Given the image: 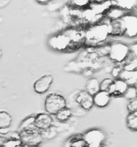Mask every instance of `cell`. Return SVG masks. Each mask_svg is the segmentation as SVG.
I'll return each instance as SVG.
<instances>
[{"label": "cell", "instance_id": "cell-1", "mask_svg": "<svg viewBox=\"0 0 137 147\" xmlns=\"http://www.w3.org/2000/svg\"><path fill=\"white\" fill-rule=\"evenodd\" d=\"M44 106L46 111L48 113L55 115L59 110L66 107V100L60 94L50 93L46 96Z\"/></svg>", "mask_w": 137, "mask_h": 147}, {"label": "cell", "instance_id": "cell-2", "mask_svg": "<svg viewBox=\"0 0 137 147\" xmlns=\"http://www.w3.org/2000/svg\"><path fill=\"white\" fill-rule=\"evenodd\" d=\"M22 144L24 146H39L43 140L40 131L36 129L19 132Z\"/></svg>", "mask_w": 137, "mask_h": 147}, {"label": "cell", "instance_id": "cell-3", "mask_svg": "<svg viewBox=\"0 0 137 147\" xmlns=\"http://www.w3.org/2000/svg\"><path fill=\"white\" fill-rule=\"evenodd\" d=\"M82 138L89 147H100L106 140L105 133L98 129H93L82 135Z\"/></svg>", "mask_w": 137, "mask_h": 147}, {"label": "cell", "instance_id": "cell-4", "mask_svg": "<svg viewBox=\"0 0 137 147\" xmlns=\"http://www.w3.org/2000/svg\"><path fill=\"white\" fill-rule=\"evenodd\" d=\"M108 33V26L98 25L90 29L87 33L86 37L91 42L99 43L105 40Z\"/></svg>", "mask_w": 137, "mask_h": 147}, {"label": "cell", "instance_id": "cell-5", "mask_svg": "<svg viewBox=\"0 0 137 147\" xmlns=\"http://www.w3.org/2000/svg\"><path fill=\"white\" fill-rule=\"evenodd\" d=\"M129 52V47L127 45L122 43H115L111 46L110 57L115 61L121 62L127 57Z\"/></svg>", "mask_w": 137, "mask_h": 147}, {"label": "cell", "instance_id": "cell-6", "mask_svg": "<svg viewBox=\"0 0 137 147\" xmlns=\"http://www.w3.org/2000/svg\"><path fill=\"white\" fill-rule=\"evenodd\" d=\"M53 119L50 115L46 113H40L35 116L34 126L40 131L48 130L53 126Z\"/></svg>", "mask_w": 137, "mask_h": 147}, {"label": "cell", "instance_id": "cell-7", "mask_svg": "<svg viewBox=\"0 0 137 147\" xmlns=\"http://www.w3.org/2000/svg\"><path fill=\"white\" fill-rule=\"evenodd\" d=\"M53 81V77L50 75L42 76L34 82L33 89L36 93L42 94L48 92Z\"/></svg>", "mask_w": 137, "mask_h": 147}, {"label": "cell", "instance_id": "cell-8", "mask_svg": "<svg viewBox=\"0 0 137 147\" xmlns=\"http://www.w3.org/2000/svg\"><path fill=\"white\" fill-rule=\"evenodd\" d=\"M75 100L85 110L91 109L94 105L93 96L86 91H81L77 94Z\"/></svg>", "mask_w": 137, "mask_h": 147}, {"label": "cell", "instance_id": "cell-9", "mask_svg": "<svg viewBox=\"0 0 137 147\" xmlns=\"http://www.w3.org/2000/svg\"><path fill=\"white\" fill-rule=\"evenodd\" d=\"M129 85L124 80L119 79L114 80L108 92L111 96L115 97L123 96Z\"/></svg>", "mask_w": 137, "mask_h": 147}, {"label": "cell", "instance_id": "cell-10", "mask_svg": "<svg viewBox=\"0 0 137 147\" xmlns=\"http://www.w3.org/2000/svg\"><path fill=\"white\" fill-rule=\"evenodd\" d=\"M108 28L109 33L115 35H121L126 31L125 23L121 18L111 20V24Z\"/></svg>", "mask_w": 137, "mask_h": 147}, {"label": "cell", "instance_id": "cell-11", "mask_svg": "<svg viewBox=\"0 0 137 147\" xmlns=\"http://www.w3.org/2000/svg\"><path fill=\"white\" fill-rule=\"evenodd\" d=\"M111 97L108 92L100 91L93 96L94 105L98 107H105L109 104Z\"/></svg>", "mask_w": 137, "mask_h": 147}, {"label": "cell", "instance_id": "cell-12", "mask_svg": "<svg viewBox=\"0 0 137 147\" xmlns=\"http://www.w3.org/2000/svg\"><path fill=\"white\" fill-rule=\"evenodd\" d=\"M65 147H89L82 138V135H74L69 138Z\"/></svg>", "mask_w": 137, "mask_h": 147}, {"label": "cell", "instance_id": "cell-13", "mask_svg": "<svg viewBox=\"0 0 137 147\" xmlns=\"http://www.w3.org/2000/svg\"><path fill=\"white\" fill-rule=\"evenodd\" d=\"M137 71H125L121 72L119 79L124 80L129 86H135L137 83Z\"/></svg>", "mask_w": 137, "mask_h": 147}, {"label": "cell", "instance_id": "cell-14", "mask_svg": "<svg viewBox=\"0 0 137 147\" xmlns=\"http://www.w3.org/2000/svg\"><path fill=\"white\" fill-rule=\"evenodd\" d=\"M100 91V83L97 79L91 78L87 81L86 84V91L89 94L93 96Z\"/></svg>", "mask_w": 137, "mask_h": 147}, {"label": "cell", "instance_id": "cell-15", "mask_svg": "<svg viewBox=\"0 0 137 147\" xmlns=\"http://www.w3.org/2000/svg\"><path fill=\"white\" fill-rule=\"evenodd\" d=\"M34 118L35 116H30L24 119L20 123L17 131L36 129L34 126Z\"/></svg>", "mask_w": 137, "mask_h": 147}, {"label": "cell", "instance_id": "cell-16", "mask_svg": "<svg viewBox=\"0 0 137 147\" xmlns=\"http://www.w3.org/2000/svg\"><path fill=\"white\" fill-rule=\"evenodd\" d=\"M12 122V117L5 111H0V129L10 128Z\"/></svg>", "mask_w": 137, "mask_h": 147}, {"label": "cell", "instance_id": "cell-17", "mask_svg": "<svg viewBox=\"0 0 137 147\" xmlns=\"http://www.w3.org/2000/svg\"><path fill=\"white\" fill-rule=\"evenodd\" d=\"M73 113L72 110L69 108L65 107L58 112L56 116V119L61 122H65L72 117Z\"/></svg>", "mask_w": 137, "mask_h": 147}, {"label": "cell", "instance_id": "cell-18", "mask_svg": "<svg viewBox=\"0 0 137 147\" xmlns=\"http://www.w3.org/2000/svg\"><path fill=\"white\" fill-rule=\"evenodd\" d=\"M127 127L133 131L137 130V111L129 113L126 119Z\"/></svg>", "mask_w": 137, "mask_h": 147}, {"label": "cell", "instance_id": "cell-19", "mask_svg": "<svg viewBox=\"0 0 137 147\" xmlns=\"http://www.w3.org/2000/svg\"><path fill=\"white\" fill-rule=\"evenodd\" d=\"M109 11V17L111 18L112 20L121 18L124 14V10L119 7L112 9Z\"/></svg>", "mask_w": 137, "mask_h": 147}, {"label": "cell", "instance_id": "cell-20", "mask_svg": "<svg viewBox=\"0 0 137 147\" xmlns=\"http://www.w3.org/2000/svg\"><path fill=\"white\" fill-rule=\"evenodd\" d=\"M123 96L130 100L137 98V88L136 86H128Z\"/></svg>", "mask_w": 137, "mask_h": 147}, {"label": "cell", "instance_id": "cell-21", "mask_svg": "<svg viewBox=\"0 0 137 147\" xmlns=\"http://www.w3.org/2000/svg\"><path fill=\"white\" fill-rule=\"evenodd\" d=\"M129 19L127 20H125V23L126 27V32H128V33L130 35V33H133L134 35V32L135 31L136 32V26H137V21L135 18V20L133 18H128Z\"/></svg>", "mask_w": 137, "mask_h": 147}, {"label": "cell", "instance_id": "cell-22", "mask_svg": "<svg viewBox=\"0 0 137 147\" xmlns=\"http://www.w3.org/2000/svg\"><path fill=\"white\" fill-rule=\"evenodd\" d=\"M114 80L109 78L104 79L100 83V91L108 92L111 84L113 83Z\"/></svg>", "mask_w": 137, "mask_h": 147}, {"label": "cell", "instance_id": "cell-23", "mask_svg": "<svg viewBox=\"0 0 137 147\" xmlns=\"http://www.w3.org/2000/svg\"><path fill=\"white\" fill-rule=\"evenodd\" d=\"M127 109L129 113H134L137 111V99H133L130 100L127 105Z\"/></svg>", "mask_w": 137, "mask_h": 147}, {"label": "cell", "instance_id": "cell-24", "mask_svg": "<svg viewBox=\"0 0 137 147\" xmlns=\"http://www.w3.org/2000/svg\"><path fill=\"white\" fill-rule=\"evenodd\" d=\"M8 140V137L5 136H0V147H4L6 141Z\"/></svg>", "mask_w": 137, "mask_h": 147}, {"label": "cell", "instance_id": "cell-25", "mask_svg": "<svg viewBox=\"0 0 137 147\" xmlns=\"http://www.w3.org/2000/svg\"><path fill=\"white\" fill-rule=\"evenodd\" d=\"M121 73V69L118 67H115L112 71V75L114 77H117L119 76Z\"/></svg>", "mask_w": 137, "mask_h": 147}, {"label": "cell", "instance_id": "cell-26", "mask_svg": "<svg viewBox=\"0 0 137 147\" xmlns=\"http://www.w3.org/2000/svg\"><path fill=\"white\" fill-rule=\"evenodd\" d=\"M10 132V128H4L0 129V134L2 136H5Z\"/></svg>", "mask_w": 137, "mask_h": 147}, {"label": "cell", "instance_id": "cell-27", "mask_svg": "<svg viewBox=\"0 0 137 147\" xmlns=\"http://www.w3.org/2000/svg\"><path fill=\"white\" fill-rule=\"evenodd\" d=\"M24 147H39V146H24Z\"/></svg>", "mask_w": 137, "mask_h": 147}, {"label": "cell", "instance_id": "cell-28", "mask_svg": "<svg viewBox=\"0 0 137 147\" xmlns=\"http://www.w3.org/2000/svg\"><path fill=\"white\" fill-rule=\"evenodd\" d=\"M14 147H24V146L22 144H20V145H18V146H16Z\"/></svg>", "mask_w": 137, "mask_h": 147}]
</instances>
